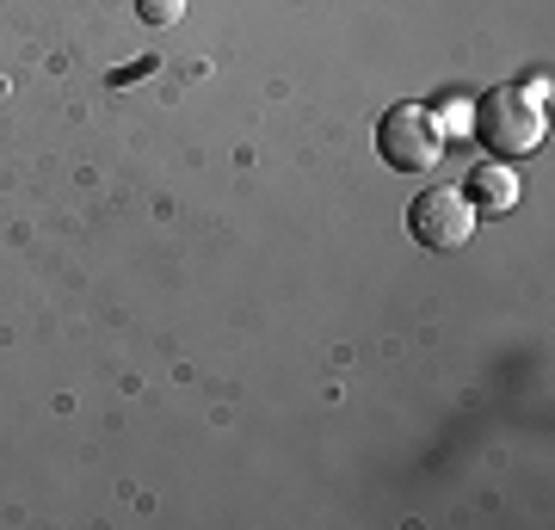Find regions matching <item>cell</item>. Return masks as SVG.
<instances>
[{
    "label": "cell",
    "mask_w": 555,
    "mask_h": 530,
    "mask_svg": "<svg viewBox=\"0 0 555 530\" xmlns=\"http://www.w3.org/2000/svg\"><path fill=\"white\" fill-rule=\"evenodd\" d=\"M476 137L494 155H531L543 148V99H531L525 87H494L476 99Z\"/></svg>",
    "instance_id": "6da1fadb"
},
{
    "label": "cell",
    "mask_w": 555,
    "mask_h": 530,
    "mask_svg": "<svg viewBox=\"0 0 555 530\" xmlns=\"http://www.w3.org/2000/svg\"><path fill=\"white\" fill-rule=\"evenodd\" d=\"M444 124L426 112V105H389L377 124V155L389 160V167H401V173H420V167H438V155H444Z\"/></svg>",
    "instance_id": "7a4b0ae2"
},
{
    "label": "cell",
    "mask_w": 555,
    "mask_h": 530,
    "mask_svg": "<svg viewBox=\"0 0 555 530\" xmlns=\"http://www.w3.org/2000/svg\"><path fill=\"white\" fill-rule=\"evenodd\" d=\"M408 229H414L420 247L451 254V247H463V241L476 235V204H469V192H451V185L420 192L414 204H408Z\"/></svg>",
    "instance_id": "3957f363"
},
{
    "label": "cell",
    "mask_w": 555,
    "mask_h": 530,
    "mask_svg": "<svg viewBox=\"0 0 555 530\" xmlns=\"http://www.w3.org/2000/svg\"><path fill=\"white\" fill-rule=\"evenodd\" d=\"M469 197H481L488 210H513L518 204V179L506 173V167H494V160H481L476 173H469Z\"/></svg>",
    "instance_id": "277c9868"
},
{
    "label": "cell",
    "mask_w": 555,
    "mask_h": 530,
    "mask_svg": "<svg viewBox=\"0 0 555 530\" xmlns=\"http://www.w3.org/2000/svg\"><path fill=\"white\" fill-rule=\"evenodd\" d=\"M142 25H179L185 20V0H137Z\"/></svg>",
    "instance_id": "5b68a950"
}]
</instances>
